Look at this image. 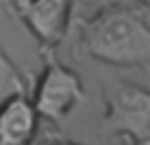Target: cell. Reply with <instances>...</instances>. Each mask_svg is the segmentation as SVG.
<instances>
[{
  "instance_id": "obj_1",
  "label": "cell",
  "mask_w": 150,
  "mask_h": 145,
  "mask_svg": "<svg viewBox=\"0 0 150 145\" xmlns=\"http://www.w3.org/2000/svg\"><path fill=\"white\" fill-rule=\"evenodd\" d=\"M84 51L108 65L145 68L150 63V9L136 0L101 5L82 28Z\"/></svg>"
},
{
  "instance_id": "obj_2",
  "label": "cell",
  "mask_w": 150,
  "mask_h": 145,
  "mask_svg": "<svg viewBox=\"0 0 150 145\" xmlns=\"http://www.w3.org/2000/svg\"><path fill=\"white\" fill-rule=\"evenodd\" d=\"M28 98L40 119L61 122L82 103L84 87L75 70L59 61H49L33 87V96Z\"/></svg>"
},
{
  "instance_id": "obj_3",
  "label": "cell",
  "mask_w": 150,
  "mask_h": 145,
  "mask_svg": "<svg viewBox=\"0 0 150 145\" xmlns=\"http://www.w3.org/2000/svg\"><path fill=\"white\" fill-rule=\"evenodd\" d=\"M5 7L30 30L42 49H54L63 42L75 9L68 0H12Z\"/></svg>"
},
{
  "instance_id": "obj_4",
  "label": "cell",
  "mask_w": 150,
  "mask_h": 145,
  "mask_svg": "<svg viewBox=\"0 0 150 145\" xmlns=\"http://www.w3.org/2000/svg\"><path fill=\"white\" fill-rule=\"evenodd\" d=\"M105 122L127 133L131 145H150V96L143 87L117 84L108 96Z\"/></svg>"
},
{
  "instance_id": "obj_5",
  "label": "cell",
  "mask_w": 150,
  "mask_h": 145,
  "mask_svg": "<svg viewBox=\"0 0 150 145\" xmlns=\"http://www.w3.org/2000/svg\"><path fill=\"white\" fill-rule=\"evenodd\" d=\"M40 117L28 96H14L0 105V145H33Z\"/></svg>"
},
{
  "instance_id": "obj_6",
  "label": "cell",
  "mask_w": 150,
  "mask_h": 145,
  "mask_svg": "<svg viewBox=\"0 0 150 145\" xmlns=\"http://www.w3.org/2000/svg\"><path fill=\"white\" fill-rule=\"evenodd\" d=\"M14 96H28V80L21 68L9 58V54L0 47V105Z\"/></svg>"
},
{
  "instance_id": "obj_7",
  "label": "cell",
  "mask_w": 150,
  "mask_h": 145,
  "mask_svg": "<svg viewBox=\"0 0 150 145\" xmlns=\"http://www.w3.org/2000/svg\"><path fill=\"white\" fill-rule=\"evenodd\" d=\"M52 145H77V143H68V140H61V143H52Z\"/></svg>"
}]
</instances>
